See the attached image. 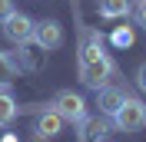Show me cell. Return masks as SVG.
Here are the masks:
<instances>
[{"label": "cell", "instance_id": "obj_16", "mask_svg": "<svg viewBox=\"0 0 146 142\" xmlns=\"http://www.w3.org/2000/svg\"><path fill=\"white\" fill-rule=\"evenodd\" d=\"M3 142H17V139H13V135H3Z\"/></svg>", "mask_w": 146, "mask_h": 142}, {"label": "cell", "instance_id": "obj_7", "mask_svg": "<svg viewBox=\"0 0 146 142\" xmlns=\"http://www.w3.org/2000/svg\"><path fill=\"white\" fill-rule=\"evenodd\" d=\"M123 99H126V89H119V86H103V89H96V106H100V112L103 116H113L119 106H123Z\"/></svg>", "mask_w": 146, "mask_h": 142}, {"label": "cell", "instance_id": "obj_2", "mask_svg": "<svg viewBox=\"0 0 146 142\" xmlns=\"http://www.w3.org/2000/svg\"><path fill=\"white\" fill-rule=\"evenodd\" d=\"M110 119H113V126H116L119 132H136V129H143V126H146V103L126 93L123 106L110 116Z\"/></svg>", "mask_w": 146, "mask_h": 142}, {"label": "cell", "instance_id": "obj_4", "mask_svg": "<svg viewBox=\"0 0 146 142\" xmlns=\"http://www.w3.org/2000/svg\"><path fill=\"white\" fill-rule=\"evenodd\" d=\"M50 106H53L56 112L63 116V122L80 126L83 119H86V99H83L80 93H73V89H63V93H56V99L50 103Z\"/></svg>", "mask_w": 146, "mask_h": 142}, {"label": "cell", "instance_id": "obj_13", "mask_svg": "<svg viewBox=\"0 0 146 142\" xmlns=\"http://www.w3.org/2000/svg\"><path fill=\"white\" fill-rule=\"evenodd\" d=\"M136 86L146 93V63H139V66H136Z\"/></svg>", "mask_w": 146, "mask_h": 142}, {"label": "cell", "instance_id": "obj_12", "mask_svg": "<svg viewBox=\"0 0 146 142\" xmlns=\"http://www.w3.org/2000/svg\"><path fill=\"white\" fill-rule=\"evenodd\" d=\"M113 43H116L119 50H123V46H133V30H129V27H119L116 33H113Z\"/></svg>", "mask_w": 146, "mask_h": 142}, {"label": "cell", "instance_id": "obj_9", "mask_svg": "<svg viewBox=\"0 0 146 142\" xmlns=\"http://www.w3.org/2000/svg\"><path fill=\"white\" fill-rule=\"evenodd\" d=\"M20 106H17V99L10 96V89L7 86H0V129H7L13 119H17Z\"/></svg>", "mask_w": 146, "mask_h": 142}, {"label": "cell", "instance_id": "obj_5", "mask_svg": "<svg viewBox=\"0 0 146 142\" xmlns=\"http://www.w3.org/2000/svg\"><path fill=\"white\" fill-rule=\"evenodd\" d=\"M33 43L40 50H60L63 46V27L56 20H36V30H33Z\"/></svg>", "mask_w": 146, "mask_h": 142}, {"label": "cell", "instance_id": "obj_8", "mask_svg": "<svg viewBox=\"0 0 146 142\" xmlns=\"http://www.w3.org/2000/svg\"><path fill=\"white\" fill-rule=\"evenodd\" d=\"M106 129H110V122H106V116H86L80 122V142H100L103 135H106Z\"/></svg>", "mask_w": 146, "mask_h": 142}, {"label": "cell", "instance_id": "obj_14", "mask_svg": "<svg viewBox=\"0 0 146 142\" xmlns=\"http://www.w3.org/2000/svg\"><path fill=\"white\" fill-rule=\"evenodd\" d=\"M10 13H13V0H0V23H3Z\"/></svg>", "mask_w": 146, "mask_h": 142}, {"label": "cell", "instance_id": "obj_15", "mask_svg": "<svg viewBox=\"0 0 146 142\" xmlns=\"http://www.w3.org/2000/svg\"><path fill=\"white\" fill-rule=\"evenodd\" d=\"M136 20L146 27V0H139V7H136Z\"/></svg>", "mask_w": 146, "mask_h": 142}, {"label": "cell", "instance_id": "obj_6", "mask_svg": "<svg viewBox=\"0 0 146 142\" xmlns=\"http://www.w3.org/2000/svg\"><path fill=\"white\" fill-rule=\"evenodd\" d=\"M60 129H63V116L56 112L53 106L43 109V112L36 116V122H33V132H36V135H43V139H53V135H60Z\"/></svg>", "mask_w": 146, "mask_h": 142}, {"label": "cell", "instance_id": "obj_3", "mask_svg": "<svg viewBox=\"0 0 146 142\" xmlns=\"http://www.w3.org/2000/svg\"><path fill=\"white\" fill-rule=\"evenodd\" d=\"M33 30H36V20H30L27 13L13 10L7 20H3V36H7L13 46H30L33 43Z\"/></svg>", "mask_w": 146, "mask_h": 142}, {"label": "cell", "instance_id": "obj_11", "mask_svg": "<svg viewBox=\"0 0 146 142\" xmlns=\"http://www.w3.org/2000/svg\"><path fill=\"white\" fill-rule=\"evenodd\" d=\"M17 73H20L17 60L10 53H0V86H10V83L17 80Z\"/></svg>", "mask_w": 146, "mask_h": 142}, {"label": "cell", "instance_id": "obj_18", "mask_svg": "<svg viewBox=\"0 0 146 142\" xmlns=\"http://www.w3.org/2000/svg\"><path fill=\"white\" fill-rule=\"evenodd\" d=\"M100 142H106V139H100Z\"/></svg>", "mask_w": 146, "mask_h": 142}, {"label": "cell", "instance_id": "obj_10", "mask_svg": "<svg viewBox=\"0 0 146 142\" xmlns=\"http://www.w3.org/2000/svg\"><path fill=\"white\" fill-rule=\"evenodd\" d=\"M100 17L103 20L129 17V0H100Z\"/></svg>", "mask_w": 146, "mask_h": 142}, {"label": "cell", "instance_id": "obj_1", "mask_svg": "<svg viewBox=\"0 0 146 142\" xmlns=\"http://www.w3.org/2000/svg\"><path fill=\"white\" fill-rule=\"evenodd\" d=\"M110 76H116V66L103 50V36L96 30H86L80 40V83L86 89H103Z\"/></svg>", "mask_w": 146, "mask_h": 142}, {"label": "cell", "instance_id": "obj_17", "mask_svg": "<svg viewBox=\"0 0 146 142\" xmlns=\"http://www.w3.org/2000/svg\"><path fill=\"white\" fill-rule=\"evenodd\" d=\"M30 142H46V139H43V135H36V139H30Z\"/></svg>", "mask_w": 146, "mask_h": 142}]
</instances>
